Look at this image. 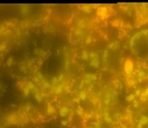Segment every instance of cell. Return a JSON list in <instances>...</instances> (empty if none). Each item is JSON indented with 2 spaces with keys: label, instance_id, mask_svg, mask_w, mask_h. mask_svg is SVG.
I'll list each match as a JSON object with an SVG mask.
<instances>
[{
  "label": "cell",
  "instance_id": "1",
  "mask_svg": "<svg viewBox=\"0 0 148 128\" xmlns=\"http://www.w3.org/2000/svg\"><path fill=\"white\" fill-rule=\"evenodd\" d=\"M131 47L139 58L148 57V31L143 30L134 36L131 41Z\"/></svg>",
  "mask_w": 148,
  "mask_h": 128
}]
</instances>
